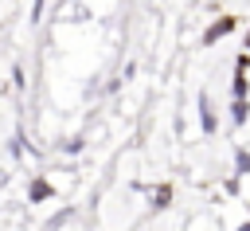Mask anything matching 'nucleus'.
I'll return each instance as SVG.
<instances>
[{
	"label": "nucleus",
	"instance_id": "1",
	"mask_svg": "<svg viewBox=\"0 0 250 231\" xmlns=\"http://www.w3.org/2000/svg\"><path fill=\"white\" fill-rule=\"evenodd\" d=\"M238 231H250V223H242V227H238Z\"/></svg>",
	"mask_w": 250,
	"mask_h": 231
}]
</instances>
